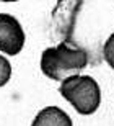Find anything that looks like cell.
I'll use <instances>...</instances> for the list:
<instances>
[{
  "instance_id": "6da1fadb",
  "label": "cell",
  "mask_w": 114,
  "mask_h": 126,
  "mask_svg": "<svg viewBox=\"0 0 114 126\" xmlns=\"http://www.w3.org/2000/svg\"><path fill=\"white\" fill-rule=\"evenodd\" d=\"M88 65V52L77 44L60 43L44 49L41 54V70L46 77L64 82L65 79L78 75Z\"/></svg>"
},
{
  "instance_id": "7a4b0ae2",
  "label": "cell",
  "mask_w": 114,
  "mask_h": 126,
  "mask_svg": "<svg viewBox=\"0 0 114 126\" xmlns=\"http://www.w3.org/2000/svg\"><path fill=\"white\" fill-rule=\"evenodd\" d=\"M60 95L80 115H91L100 108L101 90L91 75H72L59 87Z\"/></svg>"
},
{
  "instance_id": "3957f363",
  "label": "cell",
  "mask_w": 114,
  "mask_h": 126,
  "mask_svg": "<svg viewBox=\"0 0 114 126\" xmlns=\"http://www.w3.org/2000/svg\"><path fill=\"white\" fill-rule=\"evenodd\" d=\"M25 46V31L13 15L0 13V51L16 56Z\"/></svg>"
},
{
  "instance_id": "277c9868",
  "label": "cell",
  "mask_w": 114,
  "mask_h": 126,
  "mask_svg": "<svg viewBox=\"0 0 114 126\" xmlns=\"http://www.w3.org/2000/svg\"><path fill=\"white\" fill-rule=\"evenodd\" d=\"M31 126H73L67 113L59 107H46L36 115Z\"/></svg>"
},
{
  "instance_id": "5b68a950",
  "label": "cell",
  "mask_w": 114,
  "mask_h": 126,
  "mask_svg": "<svg viewBox=\"0 0 114 126\" xmlns=\"http://www.w3.org/2000/svg\"><path fill=\"white\" fill-rule=\"evenodd\" d=\"M103 56H104L106 62L109 64V67L114 70V33L106 39L104 46H103Z\"/></svg>"
},
{
  "instance_id": "8992f818",
  "label": "cell",
  "mask_w": 114,
  "mask_h": 126,
  "mask_svg": "<svg viewBox=\"0 0 114 126\" xmlns=\"http://www.w3.org/2000/svg\"><path fill=\"white\" fill-rule=\"evenodd\" d=\"M12 77V65H10L8 59H5L3 56H0V87H3Z\"/></svg>"
}]
</instances>
